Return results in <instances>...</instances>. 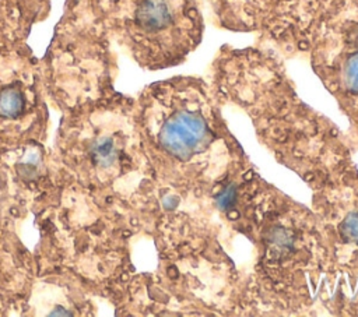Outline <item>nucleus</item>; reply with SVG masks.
Segmentation results:
<instances>
[{"label": "nucleus", "mask_w": 358, "mask_h": 317, "mask_svg": "<svg viewBox=\"0 0 358 317\" xmlns=\"http://www.w3.org/2000/svg\"><path fill=\"white\" fill-rule=\"evenodd\" d=\"M169 109L162 121L159 142L162 148L176 158L187 159L199 152L207 141V124L203 116V91L199 85L185 81L169 85Z\"/></svg>", "instance_id": "1"}, {"label": "nucleus", "mask_w": 358, "mask_h": 317, "mask_svg": "<svg viewBox=\"0 0 358 317\" xmlns=\"http://www.w3.org/2000/svg\"><path fill=\"white\" fill-rule=\"evenodd\" d=\"M341 45L336 54H329L326 67L343 91L358 95V38H347Z\"/></svg>", "instance_id": "2"}, {"label": "nucleus", "mask_w": 358, "mask_h": 317, "mask_svg": "<svg viewBox=\"0 0 358 317\" xmlns=\"http://www.w3.org/2000/svg\"><path fill=\"white\" fill-rule=\"evenodd\" d=\"M22 95L18 89L6 88L0 92V116L15 117L22 109Z\"/></svg>", "instance_id": "3"}, {"label": "nucleus", "mask_w": 358, "mask_h": 317, "mask_svg": "<svg viewBox=\"0 0 358 317\" xmlns=\"http://www.w3.org/2000/svg\"><path fill=\"white\" fill-rule=\"evenodd\" d=\"M113 144L109 138H103L94 147L92 156L94 161L99 165H106L113 159Z\"/></svg>", "instance_id": "4"}, {"label": "nucleus", "mask_w": 358, "mask_h": 317, "mask_svg": "<svg viewBox=\"0 0 358 317\" xmlns=\"http://www.w3.org/2000/svg\"><path fill=\"white\" fill-rule=\"evenodd\" d=\"M341 232L348 240L358 243V211L350 214L345 218V221L341 225Z\"/></svg>", "instance_id": "5"}, {"label": "nucleus", "mask_w": 358, "mask_h": 317, "mask_svg": "<svg viewBox=\"0 0 358 317\" xmlns=\"http://www.w3.org/2000/svg\"><path fill=\"white\" fill-rule=\"evenodd\" d=\"M236 200V193L232 187H228L227 190H224L220 196H218V205L222 208V209H228L232 207V204L235 202Z\"/></svg>", "instance_id": "6"}]
</instances>
